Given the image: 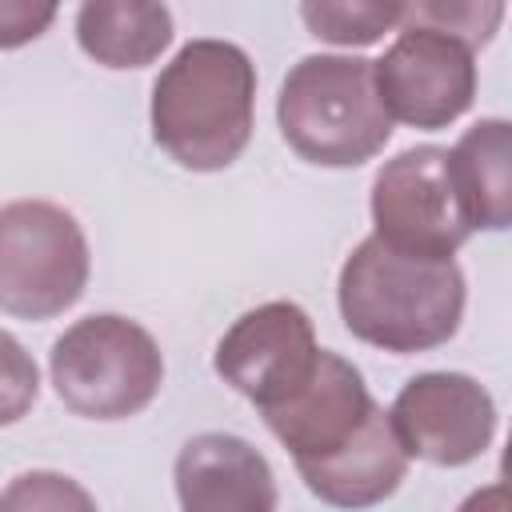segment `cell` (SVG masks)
<instances>
[{
  "label": "cell",
  "instance_id": "cell-1",
  "mask_svg": "<svg viewBox=\"0 0 512 512\" xmlns=\"http://www.w3.org/2000/svg\"><path fill=\"white\" fill-rule=\"evenodd\" d=\"M464 296V272L456 260L416 256L380 236H364L352 248L336 284L344 328L396 356L448 344L460 328Z\"/></svg>",
  "mask_w": 512,
  "mask_h": 512
},
{
  "label": "cell",
  "instance_id": "cell-2",
  "mask_svg": "<svg viewBox=\"0 0 512 512\" xmlns=\"http://www.w3.org/2000/svg\"><path fill=\"white\" fill-rule=\"evenodd\" d=\"M256 68L232 40H188L152 84V140L188 172H220L252 140Z\"/></svg>",
  "mask_w": 512,
  "mask_h": 512
},
{
  "label": "cell",
  "instance_id": "cell-3",
  "mask_svg": "<svg viewBox=\"0 0 512 512\" xmlns=\"http://www.w3.org/2000/svg\"><path fill=\"white\" fill-rule=\"evenodd\" d=\"M276 120L288 148L320 168H356L392 136L372 60L364 56L320 52L292 64L280 84Z\"/></svg>",
  "mask_w": 512,
  "mask_h": 512
},
{
  "label": "cell",
  "instance_id": "cell-4",
  "mask_svg": "<svg viewBox=\"0 0 512 512\" xmlns=\"http://www.w3.org/2000/svg\"><path fill=\"white\" fill-rule=\"evenodd\" d=\"M56 396L88 420H128L144 412L164 384V356L148 328L100 312L76 320L48 356Z\"/></svg>",
  "mask_w": 512,
  "mask_h": 512
},
{
  "label": "cell",
  "instance_id": "cell-5",
  "mask_svg": "<svg viewBox=\"0 0 512 512\" xmlns=\"http://www.w3.org/2000/svg\"><path fill=\"white\" fill-rule=\"evenodd\" d=\"M88 240L72 212L48 200L0 208V312L52 320L88 288Z\"/></svg>",
  "mask_w": 512,
  "mask_h": 512
},
{
  "label": "cell",
  "instance_id": "cell-6",
  "mask_svg": "<svg viewBox=\"0 0 512 512\" xmlns=\"http://www.w3.org/2000/svg\"><path fill=\"white\" fill-rule=\"evenodd\" d=\"M372 224V236L392 248L452 260L472 236V220L460 200L448 148L416 144L392 156L372 180Z\"/></svg>",
  "mask_w": 512,
  "mask_h": 512
},
{
  "label": "cell",
  "instance_id": "cell-7",
  "mask_svg": "<svg viewBox=\"0 0 512 512\" xmlns=\"http://www.w3.org/2000/svg\"><path fill=\"white\" fill-rule=\"evenodd\" d=\"M372 72L388 120L424 132L456 124L476 96V52L424 24H400Z\"/></svg>",
  "mask_w": 512,
  "mask_h": 512
},
{
  "label": "cell",
  "instance_id": "cell-8",
  "mask_svg": "<svg viewBox=\"0 0 512 512\" xmlns=\"http://www.w3.org/2000/svg\"><path fill=\"white\" fill-rule=\"evenodd\" d=\"M320 344L308 312L292 300H268L244 312L216 344V372L260 412L284 404L308 384Z\"/></svg>",
  "mask_w": 512,
  "mask_h": 512
},
{
  "label": "cell",
  "instance_id": "cell-9",
  "mask_svg": "<svg viewBox=\"0 0 512 512\" xmlns=\"http://www.w3.org/2000/svg\"><path fill=\"white\" fill-rule=\"evenodd\" d=\"M388 420L408 456L436 468H464L496 436V400L464 372H420L396 392Z\"/></svg>",
  "mask_w": 512,
  "mask_h": 512
},
{
  "label": "cell",
  "instance_id": "cell-10",
  "mask_svg": "<svg viewBox=\"0 0 512 512\" xmlns=\"http://www.w3.org/2000/svg\"><path fill=\"white\" fill-rule=\"evenodd\" d=\"M372 412H376V400H372L360 368L348 364L344 356L320 348L308 384L260 416H264L268 432L292 452L296 464H312V460H324L336 448H344L364 428V420Z\"/></svg>",
  "mask_w": 512,
  "mask_h": 512
},
{
  "label": "cell",
  "instance_id": "cell-11",
  "mask_svg": "<svg viewBox=\"0 0 512 512\" xmlns=\"http://www.w3.org/2000/svg\"><path fill=\"white\" fill-rule=\"evenodd\" d=\"M172 480L184 512H276V476L268 460L232 432L184 440Z\"/></svg>",
  "mask_w": 512,
  "mask_h": 512
},
{
  "label": "cell",
  "instance_id": "cell-12",
  "mask_svg": "<svg viewBox=\"0 0 512 512\" xmlns=\"http://www.w3.org/2000/svg\"><path fill=\"white\" fill-rule=\"evenodd\" d=\"M296 472L320 504L340 508V512H364V508L384 504L400 488L408 472V452L400 448L388 412L376 404V412L364 420V428L344 448H336L324 460L296 464Z\"/></svg>",
  "mask_w": 512,
  "mask_h": 512
},
{
  "label": "cell",
  "instance_id": "cell-13",
  "mask_svg": "<svg viewBox=\"0 0 512 512\" xmlns=\"http://www.w3.org/2000/svg\"><path fill=\"white\" fill-rule=\"evenodd\" d=\"M460 200L468 208L472 232H504L512 224V132L508 120L492 116L472 124L456 148H448Z\"/></svg>",
  "mask_w": 512,
  "mask_h": 512
},
{
  "label": "cell",
  "instance_id": "cell-14",
  "mask_svg": "<svg viewBox=\"0 0 512 512\" xmlns=\"http://www.w3.org/2000/svg\"><path fill=\"white\" fill-rule=\"evenodd\" d=\"M76 40L104 68H144L172 44V12L148 0H92L76 12Z\"/></svg>",
  "mask_w": 512,
  "mask_h": 512
},
{
  "label": "cell",
  "instance_id": "cell-15",
  "mask_svg": "<svg viewBox=\"0 0 512 512\" xmlns=\"http://www.w3.org/2000/svg\"><path fill=\"white\" fill-rule=\"evenodd\" d=\"M300 20L312 36L344 48H364L380 40L388 28L404 20V4H376V0H308L300 4Z\"/></svg>",
  "mask_w": 512,
  "mask_h": 512
},
{
  "label": "cell",
  "instance_id": "cell-16",
  "mask_svg": "<svg viewBox=\"0 0 512 512\" xmlns=\"http://www.w3.org/2000/svg\"><path fill=\"white\" fill-rule=\"evenodd\" d=\"M500 20H504V4H496V0H488V4H476V0H432V4H404V20L400 24H424V28L448 32V36H456L460 44H468L476 52V48H484L492 40Z\"/></svg>",
  "mask_w": 512,
  "mask_h": 512
},
{
  "label": "cell",
  "instance_id": "cell-17",
  "mask_svg": "<svg viewBox=\"0 0 512 512\" xmlns=\"http://www.w3.org/2000/svg\"><path fill=\"white\" fill-rule=\"evenodd\" d=\"M0 512H96L84 484L64 472H20L0 492Z\"/></svg>",
  "mask_w": 512,
  "mask_h": 512
},
{
  "label": "cell",
  "instance_id": "cell-18",
  "mask_svg": "<svg viewBox=\"0 0 512 512\" xmlns=\"http://www.w3.org/2000/svg\"><path fill=\"white\" fill-rule=\"evenodd\" d=\"M40 396V372L36 360L24 352V344L8 332H0V428L16 424L32 412Z\"/></svg>",
  "mask_w": 512,
  "mask_h": 512
},
{
  "label": "cell",
  "instance_id": "cell-19",
  "mask_svg": "<svg viewBox=\"0 0 512 512\" xmlns=\"http://www.w3.org/2000/svg\"><path fill=\"white\" fill-rule=\"evenodd\" d=\"M56 20V4H32V0H0V48H20L48 32Z\"/></svg>",
  "mask_w": 512,
  "mask_h": 512
},
{
  "label": "cell",
  "instance_id": "cell-20",
  "mask_svg": "<svg viewBox=\"0 0 512 512\" xmlns=\"http://www.w3.org/2000/svg\"><path fill=\"white\" fill-rule=\"evenodd\" d=\"M456 512H508V488L504 484H488V488H476Z\"/></svg>",
  "mask_w": 512,
  "mask_h": 512
}]
</instances>
